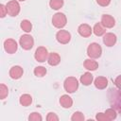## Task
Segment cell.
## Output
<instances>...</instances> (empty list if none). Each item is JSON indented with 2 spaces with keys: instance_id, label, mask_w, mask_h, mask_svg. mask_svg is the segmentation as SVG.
Returning a JSON list of instances; mask_svg holds the SVG:
<instances>
[{
  "instance_id": "cell-28",
  "label": "cell",
  "mask_w": 121,
  "mask_h": 121,
  "mask_svg": "<svg viewBox=\"0 0 121 121\" xmlns=\"http://www.w3.org/2000/svg\"><path fill=\"white\" fill-rule=\"evenodd\" d=\"M95 119L97 121H109V119L106 116L105 112H97L96 115H95Z\"/></svg>"
},
{
  "instance_id": "cell-5",
  "label": "cell",
  "mask_w": 121,
  "mask_h": 121,
  "mask_svg": "<svg viewBox=\"0 0 121 121\" xmlns=\"http://www.w3.org/2000/svg\"><path fill=\"white\" fill-rule=\"evenodd\" d=\"M6 7H7V9H8V14L11 17H15L20 13L21 7H20V4L17 0L9 1L6 4Z\"/></svg>"
},
{
  "instance_id": "cell-19",
  "label": "cell",
  "mask_w": 121,
  "mask_h": 121,
  "mask_svg": "<svg viewBox=\"0 0 121 121\" xmlns=\"http://www.w3.org/2000/svg\"><path fill=\"white\" fill-rule=\"evenodd\" d=\"M32 96L29 94H24L20 96L19 98V103L23 106V107H28L29 105H31L32 103Z\"/></svg>"
},
{
  "instance_id": "cell-4",
  "label": "cell",
  "mask_w": 121,
  "mask_h": 121,
  "mask_svg": "<svg viewBox=\"0 0 121 121\" xmlns=\"http://www.w3.org/2000/svg\"><path fill=\"white\" fill-rule=\"evenodd\" d=\"M19 44L24 50H30L34 45V39L29 34H24L19 39Z\"/></svg>"
},
{
  "instance_id": "cell-26",
  "label": "cell",
  "mask_w": 121,
  "mask_h": 121,
  "mask_svg": "<svg viewBox=\"0 0 121 121\" xmlns=\"http://www.w3.org/2000/svg\"><path fill=\"white\" fill-rule=\"evenodd\" d=\"M28 120L29 121H42L43 120V117H42L41 113H39L37 112H31L29 114Z\"/></svg>"
},
{
  "instance_id": "cell-6",
  "label": "cell",
  "mask_w": 121,
  "mask_h": 121,
  "mask_svg": "<svg viewBox=\"0 0 121 121\" xmlns=\"http://www.w3.org/2000/svg\"><path fill=\"white\" fill-rule=\"evenodd\" d=\"M48 51L44 46H39L34 53V58L38 62H44L45 60L47 61L48 59Z\"/></svg>"
},
{
  "instance_id": "cell-29",
  "label": "cell",
  "mask_w": 121,
  "mask_h": 121,
  "mask_svg": "<svg viewBox=\"0 0 121 121\" xmlns=\"http://www.w3.org/2000/svg\"><path fill=\"white\" fill-rule=\"evenodd\" d=\"M7 14H8V9H7L6 5L1 4V5H0V17H1V18H4Z\"/></svg>"
},
{
  "instance_id": "cell-30",
  "label": "cell",
  "mask_w": 121,
  "mask_h": 121,
  "mask_svg": "<svg viewBox=\"0 0 121 121\" xmlns=\"http://www.w3.org/2000/svg\"><path fill=\"white\" fill-rule=\"evenodd\" d=\"M112 0H96V3L100 6V7H107L111 4Z\"/></svg>"
},
{
  "instance_id": "cell-12",
  "label": "cell",
  "mask_w": 121,
  "mask_h": 121,
  "mask_svg": "<svg viewBox=\"0 0 121 121\" xmlns=\"http://www.w3.org/2000/svg\"><path fill=\"white\" fill-rule=\"evenodd\" d=\"M100 23L106 28H112L115 26V19L112 15H110V14H103L101 16Z\"/></svg>"
},
{
  "instance_id": "cell-27",
  "label": "cell",
  "mask_w": 121,
  "mask_h": 121,
  "mask_svg": "<svg viewBox=\"0 0 121 121\" xmlns=\"http://www.w3.org/2000/svg\"><path fill=\"white\" fill-rule=\"evenodd\" d=\"M46 120L47 121H59V116L55 112H48L46 115Z\"/></svg>"
},
{
  "instance_id": "cell-25",
  "label": "cell",
  "mask_w": 121,
  "mask_h": 121,
  "mask_svg": "<svg viewBox=\"0 0 121 121\" xmlns=\"http://www.w3.org/2000/svg\"><path fill=\"white\" fill-rule=\"evenodd\" d=\"M84 119H85L84 114H83L81 112H79V111L75 112L72 114V116H71V120H72V121H83Z\"/></svg>"
},
{
  "instance_id": "cell-10",
  "label": "cell",
  "mask_w": 121,
  "mask_h": 121,
  "mask_svg": "<svg viewBox=\"0 0 121 121\" xmlns=\"http://www.w3.org/2000/svg\"><path fill=\"white\" fill-rule=\"evenodd\" d=\"M24 74V69L20 66V65H14L9 69V75L10 77V78L12 79H19L23 77Z\"/></svg>"
},
{
  "instance_id": "cell-15",
  "label": "cell",
  "mask_w": 121,
  "mask_h": 121,
  "mask_svg": "<svg viewBox=\"0 0 121 121\" xmlns=\"http://www.w3.org/2000/svg\"><path fill=\"white\" fill-rule=\"evenodd\" d=\"M83 66L88 71H95L98 68V62L95 59H86L83 62Z\"/></svg>"
},
{
  "instance_id": "cell-16",
  "label": "cell",
  "mask_w": 121,
  "mask_h": 121,
  "mask_svg": "<svg viewBox=\"0 0 121 121\" xmlns=\"http://www.w3.org/2000/svg\"><path fill=\"white\" fill-rule=\"evenodd\" d=\"M47 62L50 66H57L60 62V56L56 52H51L48 55Z\"/></svg>"
},
{
  "instance_id": "cell-24",
  "label": "cell",
  "mask_w": 121,
  "mask_h": 121,
  "mask_svg": "<svg viewBox=\"0 0 121 121\" xmlns=\"http://www.w3.org/2000/svg\"><path fill=\"white\" fill-rule=\"evenodd\" d=\"M9 95V88L4 83L0 84V99H5Z\"/></svg>"
},
{
  "instance_id": "cell-22",
  "label": "cell",
  "mask_w": 121,
  "mask_h": 121,
  "mask_svg": "<svg viewBox=\"0 0 121 121\" xmlns=\"http://www.w3.org/2000/svg\"><path fill=\"white\" fill-rule=\"evenodd\" d=\"M33 73H34V75H35L37 78H43V77H44V76L46 75L47 70H46V68L43 67V66H37V67L34 68Z\"/></svg>"
},
{
  "instance_id": "cell-21",
  "label": "cell",
  "mask_w": 121,
  "mask_h": 121,
  "mask_svg": "<svg viewBox=\"0 0 121 121\" xmlns=\"http://www.w3.org/2000/svg\"><path fill=\"white\" fill-rule=\"evenodd\" d=\"M64 1L63 0H49V6L52 9L58 10L63 7Z\"/></svg>"
},
{
  "instance_id": "cell-11",
  "label": "cell",
  "mask_w": 121,
  "mask_h": 121,
  "mask_svg": "<svg viewBox=\"0 0 121 121\" xmlns=\"http://www.w3.org/2000/svg\"><path fill=\"white\" fill-rule=\"evenodd\" d=\"M78 34L83 37V38H88L92 35L93 33V28L88 25V24H81L78 27Z\"/></svg>"
},
{
  "instance_id": "cell-14",
  "label": "cell",
  "mask_w": 121,
  "mask_h": 121,
  "mask_svg": "<svg viewBox=\"0 0 121 121\" xmlns=\"http://www.w3.org/2000/svg\"><path fill=\"white\" fill-rule=\"evenodd\" d=\"M60 106L64 109H69L73 106V99L70 95H62L60 97V100H59Z\"/></svg>"
},
{
  "instance_id": "cell-31",
  "label": "cell",
  "mask_w": 121,
  "mask_h": 121,
  "mask_svg": "<svg viewBox=\"0 0 121 121\" xmlns=\"http://www.w3.org/2000/svg\"><path fill=\"white\" fill-rule=\"evenodd\" d=\"M114 85L119 90H121V75H119V76H117L115 78V79H114Z\"/></svg>"
},
{
  "instance_id": "cell-7",
  "label": "cell",
  "mask_w": 121,
  "mask_h": 121,
  "mask_svg": "<svg viewBox=\"0 0 121 121\" xmlns=\"http://www.w3.org/2000/svg\"><path fill=\"white\" fill-rule=\"evenodd\" d=\"M71 38H72L71 33L67 30L60 29L56 33V40L58 41V43H61V44H67L71 41Z\"/></svg>"
},
{
  "instance_id": "cell-32",
  "label": "cell",
  "mask_w": 121,
  "mask_h": 121,
  "mask_svg": "<svg viewBox=\"0 0 121 121\" xmlns=\"http://www.w3.org/2000/svg\"><path fill=\"white\" fill-rule=\"evenodd\" d=\"M17 1H21V2H24V1H26V0H17Z\"/></svg>"
},
{
  "instance_id": "cell-8",
  "label": "cell",
  "mask_w": 121,
  "mask_h": 121,
  "mask_svg": "<svg viewBox=\"0 0 121 121\" xmlns=\"http://www.w3.org/2000/svg\"><path fill=\"white\" fill-rule=\"evenodd\" d=\"M4 49L8 54H14L18 49V43L13 39H7L4 42Z\"/></svg>"
},
{
  "instance_id": "cell-1",
  "label": "cell",
  "mask_w": 121,
  "mask_h": 121,
  "mask_svg": "<svg viewBox=\"0 0 121 121\" xmlns=\"http://www.w3.org/2000/svg\"><path fill=\"white\" fill-rule=\"evenodd\" d=\"M78 80L75 77H68L63 82V88L68 94H73L78 89Z\"/></svg>"
},
{
  "instance_id": "cell-3",
  "label": "cell",
  "mask_w": 121,
  "mask_h": 121,
  "mask_svg": "<svg viewBox=\"0 0 121 121\" xmlns=\"http://www.w3.org/2000/svg\"><path fill=\"white\" fill-rule=\"evenodd\" d=\"M67 24L66 15L62 12H56L52 17V25L59 29L63 28Z\"/></svg>"
},
{
  "instance_id": "cell-9",
  "label": "cell",
  "mask_w": 121,
  "mask_h": 121,
  "mask_svg": "<svg viewBox=\"0 0 121 121\" xmlns=\"http://www.w3.org/2000/svg\"><path fill=\"white\" fill-rule=\"evenodd\" d=\"M116 42H117V37L114 33L107 32L103 35V43L106 46L112 47L116 43Z\"/></svg>"
},
{
  "instance_id": "cell-2",
  "label": "cell",
  "mask_w": 121,
  "mask_h": 121,
  "mask_svg": "<svg viewBox=\"0 0 121 121\" xmlns=\"http://www.w3.org/2000/svg\"><path fill=\"white\" fill-rule=\"evenodd\" d=\"M87 55L91 59H98L102 55V47L97 43H92L87 47Z\"/></svg>"
},
{
  "instance_id": "cell-18",
  "label": "cell",
  "mask_w": 121,
  "mask_h": 121,
  "mask_svg": "<svg viewBox=\"0 0 121 121\" xmlns=\"http://www.w3.org/2000/svg\"><path fill=\"white\" fill-rule=\"evenodd\" d=\"M93 32L95 36H98V37L103 36L106 33V27L101 23H96L93 27Z\"/></svg>"
},
{
  "instance_id": "cell-17",
  "label": "cell",
  "mask_w": 121,
  "mask_h": 121,
  "mask_svg": "<svg viewBox=\"0 0 121 121\" xmlns=\"http://www.w3.org/2000/svg\"><path fill=\"white\" fill-rule=\"evenodd\" d=\"M93 80H94V77L91 74V72H85L84 74L81 75V77L79 78L80 83L82 85H84V86L91 85V83H93Z\"/></svg>"
},
{
  "instance_id": "cell-13",
  "label": "cell",
  "mask_w": 121,
  "mask_h": 121,
  "mask_svg": "<svg viewBox=\"0 0 121 121\" xmlns=\"http://www.w3.org/2000/svg\"><path fill=\"white\" fill-rule=\"evenodd\" d=\"M108 83H109L108 78L106 77H102V76L95 78V80H94L95 87L96 89H98V90H104V89H106L107 86H108Z\"/></svg>"
},
{
  "instance_id": "cell-23",
  "label": "cell",
  "mask_w": 121,
  "mask_h": 121,
  "mask_svg": "<svg viewBox=\"0 0 121 121\" xmlns=\"http://www.w3.org/2000/svg\"><path fill=\"white\" fill-rule=\"evenodd\" d=\"M105 114L106 116L108 117L109 121H112V120H114L116 117H117V112L116 111L113 109V108H109L105 111Z\"/></svg>"
},
{
  "instance_id": "cell-20",
  "label": "cell",
  "mask_w": 121,
  "mask_h": 121,
  "mask_svg": "<svg viewBox=\"0 0 121 121\" xmlns=\"http://www.w3.org/2000/svg\"><path fill=\"white\" fill-rule=\"evenodd\" d=\"M20 27L26 33H29L32 30V24L29 20H23L20 24Z\"/></svg>"
}]
</instances>
